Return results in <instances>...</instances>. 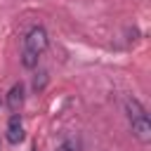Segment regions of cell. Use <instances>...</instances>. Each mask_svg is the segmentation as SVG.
<instances>
[{"instance_id": "cell-4", "label": "cell", "mask_w": 151, "mask_h": 151, "mask_svg": "<svg viewBox=\"0 0 151 151\" xmlns=\"http://www.w3.org/2000/svg\"><path fill=\"white\" fill-rule=\"evenodd\" d=\"M7 139L12 144H19L24 139V123H21V116L19 113H12V118L7 123Z\"/></svg>"}, {"instance_id": "cell-1", "label": "cell", "mask_w": 151, "mask_h": 151, "mask_svg": "<svg viewBox=\"0 0 151 151\" xmlns=\"http://www.w3.org/2000/svg\"><path fill=\"white\" fill-rule=\"evenodd\" d=\"M47 50V31L42 26H33L26 38H24V52H21V61L26 68L38 66V59L42 57V52Z\"/></svg>"}, {"instance_id": "cell-2", "label": "cell", "mask_w": 151, "mask_h": 151, "mask_svg": "<svg viewBox=\"0 0 151 151\" xmlns=\"http://www.w3.org/2000/svg\"><path fill=\"white\" fill-rule=\"evenodd\" d=\"M125 109H127V118H130V125H132V134L142 144H149L151 142V120H149L146 109L137 99H127Z\"/></svg>"}, {"instance_id": "cell-5", "label": "cell", "mask_w": 151, "mask_h": 151, "mask_svg": "<svg viewBox=\"0 0 151 151\" xmlns=\"http://www.w3.org/2000/svg\"><path fill=\"white\" fill-rule=\"evenodd\" d=\"M57 151H80V144L76 139H66V142H61L57 146Z\"/></svg>"}, {"instance_id": "cell-3", "label": "cell", "mask_w": 151, "mask_h": 151, "mask_svg": "<svg viewBox=\"0 0 151 151\" xmlns=\"http://www.w3.org/2000/svg\"><path fill=\"white\" fill-rule=\"evenodd\" d=\"M7 106L12 113H19V109L24 106V85L21 83H14L7 92Z\"/></svg>"}]
</instances>
